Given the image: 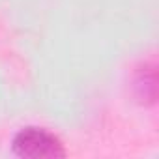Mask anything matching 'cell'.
<instances>
[{
  "mask_svg": "<svg viewBox=\"0 0 159 159\" xmlns=\"http://www.w3.org/2000/svg\"><path fill=\"white\" fill-rule=\"evenodd\" d=\"M131 90H133V98L142 107L155 105V101H157V67H155V62H142L135 69L133 81H131Z\"/></svg>",
  "mask_w": 159,
  "mask_h": 159,
  "instance_id": "obj_2",
  "label": "cell"
},
{
  "mask_svg": "<svg viewBox=\"0 0 159 159\" xmlns=\"http://www.w3.org/2000/svg\"><path fill=\"white\" fill-rule=\"evenodd\" d=\"M11 152L23 159H60L67 155L64 142L43 127H23L11 140Z\"/></svg>",
  "mask_w": 159,
  "mask_h": 159,
  "instance_id": "obj_1",
  "label": "cell"
}]
</instances>
